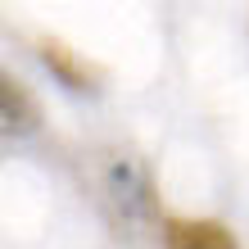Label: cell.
Masks as SVG:
<instances>
[{
	"label": "cell",
	"mask_w": 249,
	"mask_h": 249,
	"mask_svg": "<svg viewBox=\"0 0 249 249\" xmlns=\"http://www.w3.org/2000/svg\"><path fill=\"white\" fill-rule=\"evenodd\" d=\"M163 249H240L227 222L217 217H168Z\"/></svg>",
	"instance_id": "1"
},
{
	"label": "cell",
	"mask_w": 249,
	"mask_h": 249,
	"mask_svg": "<svg viewBox=\"0 0 249 249\" xmlns=\"http://www.w3.org/2000/svg\"><path fill=\"white\" fill-rule=\"evenodd\" d=\"M41 59H46V68L59 77L68 91H95L100 82H105V68H95L91 59H82L77 50H68L64 41H41Z\"/></svg>",
	"instance_id": "2"
},
{
	"label": "cell",
	"mask_w": 249,
	"mask_h": 249,
	"mask_svg": "<svg viewBox=\"0 0 249 249\" xmlns=\"http://www.w3.org/2000/svg\"><path fill=\"white\" fill-rule=\"evenodd\" d=\"M0 105H5V127L9 131H32L36 127V100L27 95V86L23 82H14V77H5L0 82Z\"/></svg>",
	"instance_id": "3"
}]
</instances>
